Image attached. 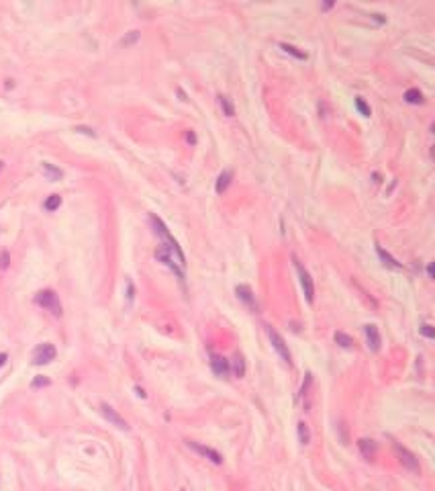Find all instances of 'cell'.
<instances>
[{
  "label": "cell",
  "instance_id": "cell-1",
  "mask_svg": "<svg viewBox=\"0 0 435 491\" xmlns=\"http://www.w3.org/2000/svg\"><path fill=\"white\" fill-rule=\"evenodd\" d=\"M149 223H151V227H153V231L161 237V241H164V248L166 250H170V252H174L182 262H186V258H184V254H182V250H180V246H178V241L174 239V235L170 233V229L166 227V223L161 221L157 215H149Z\"/></svg>",
  "mask_w": 435,
  "mask_h": 491
},
{
  "label": "cell",
  "instance_id": "cell-2",
  "mask_svg": "<svg viewBox=\"0 0 435 491\" xmlns=\"http://www.w3.org/2000/svg\"><path fill=\"white\" fill-rule=\"evenodd\" d=\"M35 303H37L39 307L47 309L51 315H56V317L62 315V303H60V297L56 295V291H51V289L39 291V293L35 295Z\"/></svg>",
  "mask_w": 435,
  "mask_h": 491
},
{
  "label": "cell",
  "instance_id": "cell-3",
  "mask_svg": "<svg viewBox=\"0 0 435 491\" xmlns=\"http://www.w3.org/2000/svg\"><path fill=\"white\" fill-rule=\"evenodd\" d=\"M56 356H58V350H56L53 344H49V342L39 344V346L33 350V364H37V366L47 364L51 360H56Z\"/></svg>",
  "mask_w": 435,
  "mask_h": 491
},
{
  "label": "cell",
  "instance_id": "cell-4",
  "mask_svg": "<svg viewBox=\"0 0 435 491\" xmlns=\"http://www.w3.org/2000/svg\"><path fill=\"white\" fill-rule=\"evenodd\" d=\"M186 446L192 448V451H194L196 455H200L202 459L210 461L212 465H223V457H221L219 451H214V448H210V446H204V444H198V442H194V440H186Z\"/></svg>",
  "mask_w": 435,
  "mask_h": 491
},
{
  "label": "cell",
  "instance_id": "cell-5",
  "mask_svg": "<svg viewBox=\"0 0 435 491\" xmlns=\"http://www.w3.org/2000/svg\"><path fill=\"white\" fill-rule=\"evenodd\" d=\"M294 266H296V272H298V278H300V287L304 291V297H307L309 303H313L315 301V284H313V278H311L309 270L296 258H294Z\"/></svg>",
  "mask_w": 435,
  "mask_h": 491
},
{
  "label": "cell",
  "instance_id": "cell-6",
  "mask_svg": "<svg viewBox=\"0 0 435 491\" xmlns=\"http://www.w3.org/2000/svg\"><path fill=\"white\" fill-rule=\"evenodd\" d=\"M268 336H270V342H272V346H274V350L280 354V358H282L284 362H288V364H290L292 356H290L288 344L284 342V338H282V336H280L276 330H272V328H268Z\"/></svg>",
  "mask_w": 435,
  "mask_h": 491
},
{
  "label": "cell",
  "instance_id": "cell-7",
  "mask_svg": "<svg viewBox=\"0 0 435 491\" xmlns=\"http://www.w3.org/2000/svg\"><path fill=\"white\" fill-rule=\"evenodd\" d=\"M395 453H397V457H399V461L403 463V467L405 469H409V471H413V473H419V459L409 451V448H405V446H401V444H395Z\"/></svg>",
  "mask_w": 435,
  "mask_h": 491
},
{
  "label": "cell",
  "instance_id": "cell-8",
  "mask_svg": "<svg viewBox=\"0 0 435 491\" xmlns=\"http://www.w3.org/2000/svg\"><path fill=\"white\" fill-rule=\"evenodd\" d=\"M210 369H212V373L216 377H221V379H227L231 375V362L225 356L214 354V352H210Z\"/></svg>",
  "mask_w": 435,
  "mask_h": 491
},
{
  "label": "cell",
  "instance_id": "cell-9",
  "mask_svg": "<svg viewBox=\"0 0 435 491\" xmlns=\"http://www.w3.org/2000/svg\"><path fill=\"white\" fill-rule=\"evenodd\" d=\"M100 414L111 422L113 426H117L119 430H129V424L125 422V418H121L119 414H117V410L115 407H111L108 403H100Z\"/></svg>",
  "mask_w": 435,
  "mask_h": 491
},
{
  "label": "cell",
  "instance_id": "cell-10",
  "mask_svg": "<svg viewBox=\"0 0 435 491\" xmlns=\"http://www.w3.org/2000/svg\"><path fill=\"white\" fill-rule=\"evenodd\" d=\"M364 334H366V342H368V350L378 352L380 346H382V338H380L378 328L374 323H368V325H364Z\"/></svg>",
  "mask_w": 435,
  "mask_h": 491
},
{
  "label": "cell",
  "instance_id": "cell-11",
  "mask_svg": "<svg viewBox=\"0 0 435 491\" xmlns=\"http://www.w3.org/2000/svg\"><path fill=\"white\" fill-rule=\"evenodd\" d=\"M376 252H378V256H380V260H382V264L386 266V268H393V270H403V264L399 262V260H395L382 246H376Z\"/></svg>",
  "mask_w": 435,
  "mask_h": 491
},
{
  "label": "cell",
  "instance_id": "cell-12",
  "mask_svg": "<svg viewBox=\"0 0 435 491\" xmlns=\"http://www.w3.org/2000/svg\"><path fill=\"white\" fill-rule=\"evenodd\" d=\"M235 293H237V297L249 307V309H255V299H253V293H251V289L247 287V284H239L237 289H235Z\"/></svg>",
  "mask_w": 435,
  "mask_h": 491
},
{
  "label": "cell",
  "instance_id": "cell-13",
  "mask_svg": "<svg viewBox=\"0 0 435 491\" xmlns=\"http://www.w3.org/2000/svg\"><path fill=\"white\" fill-rule=\"evenodd\" d=\"M358 446H360V451H362V455H364L366 459H374V455H376V451H378L376 442H374V440H368V438H360V440H358Z\"/></svg>",
  "mask_w": 435,
  "mask_h": 491
},
{
  "label": "cell",
  "instance_id": "cell-14",
  "mask_svg": "<svg viewBox=\"0 0 435 491\" xmlns=\"http://www.w3.org/2000/svg\"><path fill=\"white\" fill-rule=\"evenodd\" d=\"M231 180H233V170H223L221 174H219V178H216V192L219 194H223L227 188H229V184H231Z\"/></svg>",
  "mask_w": 435,
  "mask_h": 491
},
{
  "label": "cell",
  "instance_id": "cell-15",
  "mask_svg": "<svg viewBox=\"0 0 435 491\" xmlns=\"http://www.w3.org/2000/svg\"><path fill=\"white\" fill-rule=\"evenodd\" d=\"M41 170H43V174L47 176V180H53V182L60 180V178L64 176V172H62L58 166H53V164H49V162H43V164H41Z\"/></svg>",
  "mask_w": 435,
  "mask_h": 491
},
{
  "label": "cell",
  "instance_id": "cell-16",
  "mask_svg": "<svg viewBox=\"0 0 435 491\" xmlns=\"http://www.w3.org/2000/svg\"><path fill=\"white\" fill-rule=\"evenodd\" d=\"M219 107H221V111H223L227 117H233V115H235V107H233V103H231V98L225 96V94H219Z\"/></svg>",
  "mask_w": 435,
  "mask_h": 491
},
{
  "label": "cell",
  "instance_id": "cell-17",
  "mask_svg": "<svg viewBox=\"0 0 435 491\" xmlns=\"http://www.w3.org/2000/svg\"><path fill=\"white\" fill-rule=\"evenodd\" d=\"M405 101L411 103V105H421V103H423V94H421L419 88H409V90L405 92Z\"/></svg>",
  "mask_w": 435,
  "mask_h": 491
},
{
  "label": "cell",
  "instance_id": "cell-18",
  "mask_svg": "<svg viewBox=\"0 0 435 491\" xmlns=\"http://www.w3.org/2000/svg\"><path fill=\"white\" fill-rule=\"evenodd\" d=\"M231 369H233L235 377H239V379L245 375V360H243V356H241L239 352L233 356V366H231Z\"/></svg>",
  "mask_w": 435,
  "mask_h": 491
},
{
  "label": "cell",
  "instance_id": "cell-19",
  "mask_svg": "<svg viewBox=\"0 0 435 491\" xmlns=\"http://www.w3.org/2000/svg\"><path fill=\"white\" fill-rule=\"evenodd\" d=\"M298 440H300V444H309L311 442V430L304 422H298Z\"/></svg>",
  "mask_w": 435,
  "mask_h": 491
},
{
  "label": "cell",
  "instance_id": "cell-20",
  "mask_svg": "<svg viewBox=\"0 0 435 491\" xmlns=\"http://www.w3.org/2000/svg\"><path fill=\"white\" fill-rule=\"evenodd\" d=\"M60 205H62V196H60V194H49L43 207H45L47 211H56Z\"/></svg>",
  "mask_w": 435,
  "mask_h": 491
},
{
  "label": "cell",
  "instance_id": "cell-21",
  "mask_svg": "<svg viewBox=\"0 0 435 491\" xmlns=\"http://www.w3.org/2000/svg\"><path fill=\"white\" fill-rule=\"evenodd\" d=\"M333 338H335V342L339 344L341 348H352V346H354V340H352L347 334H343V332H335Z\"/></svg>",
  "mask_w": 435,
  "mask_h": 491
},
{
  "label": "cell",
  "instance_id": "cell-22",
  "mask_svg": "<svg viewBox=\"0 0 435 491\" xmlns=\"http://www.w3.org/2000/svg\"><path fill=\"white\" fill-rule=\"evenodd\" d=\"M280 47L284 49L286 54L294 56L296 60H307V54H304V52H298V47H294V45H288V43H280Z\"/></svg>",
  "mask_w": 435,
  "mask_h": 491
},
{
  "label": "cell",
  "instance_id": "cell-23",
  "mask_svg": "<svg viewBox=\"0 0 435 491\" xmlns=\"http://www.w3.org/2000/svg\"><path fill=\"white\" fill-rule=\"evenodd\" d=\"M354 103H356V109H358V111H360V113H362L364 117H370V113H372V111H370V107L366 105V101H364V98H360V96H358Z\"/></svg>",
  "mask_w": 435,
  "mask_h": 491
},
{
  "label": "cell",
  "instance_id": "cell-24",
  "mask_svg": "<svg viewBox=\"0 0 435 491\" xmlns=\"http://www.w3.org/2000/svg\"><path fill=\"white\" fill-rule=\"evenodd\" d=\"M135 41H139V31H129V33L121 39V45H133Z\"/></svg>",
  "mask_w": 435,
  "mask_h": 491
},
{
  "label": "cell",
  "instance_id": "cell-25",
  "mask_svg": "<svg viewBox=\"0 0 435 491\" xmlns=\"http://www.w3.org/2000/svg\"><path fill=\"white\" fill-rule=\"evenodd\" d=\"M49 383H51V381H49L47 377H43V375H39V377H35V379H33V383H31V387H33V389H41V387H47Z\"/></svg>",
  "mask_w": 435,
  "mask_h": 491
},
{
  "label": "cell",
  "instance_id": "cell-26",
  "mask_svg": "<svg viewBox=\"0 0 435 491\" xmlns=\"http://www.w3.org/2000/svg\"><path fill=\"white\" fill-rule=\"evenodd\" d=\"M419 332H421L425 338H429V340H433V338H435V330H433V325H431V323H423V325L419 328Z\"/></svg>",
  "mask_w": 435,
  "mask_h": 491
},
{
  "label": "cell",
  "instance_id": "cell-27",
  "mask_svg": "<svg viewBox=\"0 0 435 491\" xmlns=\"http://www.w3.org/2000/svg\"><path fill=\"white\" fill-rule=\"evenodd\" d=\"M9 264H11V254H9L7 250H3V252H0V268L7 270Z\"/></svg>",
  "mask_w": 435,
  "mask_h": 491
},
{
  "label": "cell",
  "instance_id": "cell-28",
  "mask_svg": "<svg viewBox=\"0 0 435 491\" xmlns=\"http://www.w3.org/2000/svg\"><path fill=\"white\" fill-rule=\"evenodd\" d=\"M76 131H82V133H86V135H90V137H94L96 133L92 131V129H88V127H76Z\"/></svg>",
  "mask_w": 435,
  "mask_h": 491
},
{
  "label": "cell",
  "instance_id": "cell-29",
  "mask_svg": "<svg viewBox=\"0 0 435 491\" xmlns=\"http://www.w3.org/2000/svg\"><path fill=\"white\" fill-rule=\"evenodd\" d=\"M127 297H129V301L133 299V282H131V280L127 282Z\"/></svg>",
  "mask_w": 435,
  "mask_h": 491
},
{
  "label": "cell",
  "instance_id": "cell-30",
  "mask_svg": "<svg viewBox=\"0 0 435 491\" xmlns=\"http://www.w3.org/2000/svg\"><path fill=\"white\" fill-rule=\"evenodd\" d=\"M7 358H9V354H7V352H3V354H0V366H3V364L7 362Z\"/></svg>",
  "mask_w": 435,
  "mask_h": 491
},
{
  "label": "cell",
  "instance_id": "cell-31",
  "mask_svg": "<svg viewBox=\"0 0 435 491\" xmlns=\"http://www.w3.org/2000/svg\"><path fill=\"white\" fill-rule=\"evenodd\" d=\"M427 276H429V278H433V264H429V266H427Z\"/></svg>",
  "mask_w": 435,
  "mask_h": 491
},
{
  "label": "cell",
  "instance_id": "cell-32",
  "mask_svg": "<svg viewBox=\"0 0 435 491\" xmlns=\"http://www.w3.org/2000/svg\"><path fill=\"white\" fill-rule=\"evenodd\" d=\"M135 391H137V395H139V397H145V393H143V389H139V387H135Z\"/></svg>",
  "mask_w": 435,
  "mask_h": 491
},
{
  "label": "cell",
  "instance_id": "cell-33",
  "mask_svg": "<svg viewBox=\"0 0 435 491\" xmlns=\"http://www.w3.org/2000/svg\"><path fill=\"white\" fill-rule=\"evenodd\" d=\"M3 166H5V162H0V170H3Z\"/></svg>",
  "mask_w": 435,
  "mask_h": 491
},
{
  "label": "cell",
  "instance_id": "cell-34",
  "mask_svg": "<svg viewBox=\"0 0 435 491\" xmlns=\"http://www.w3.org/2000/svg\"><path fill=\"white\" fill-rule=\"evenodd\" d=\"M182 491H186V489H182Z\"/></svg>",
  "mask_w": 435,
  "mask_h": 491
}]
</instances>
